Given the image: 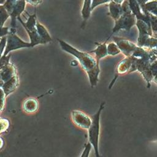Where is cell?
<instances>
[{"instance_id": "obj_1", "label": "cell", "mask_w": 157, "mask_h": 157, "mask_svg": "<svg viewBox=\"0 0 157 157\" xmlns=\"http://www.w3.org/2000/svg\"><path fill=\"white\" fill-rule=\"evenodd\" d=\"M58 41L63 50L71 54L78 59L82 67L87 74L91 88L96 86L101 72L99 63L88 53L80 52L63 40L58 39Z\"/></svg>"}, {"instance_id": "obj_2", "label": "cell", "mask_w": 157, "mask_h": 157, "mask_svg": "<svg viewBox=\"0 0 157 157\" xmlns=\"http://www.w3.org/2000/svg\"><path fill=\"white\" fill-rule=\"evenodd\" d=\"M7 36L6 45L2 54L3 56L9 55L11 52L25 48L33 47L30 42H25L16 33L9 32Z\"/></svg>"}, {"instance_id": "obj_3", "label": "cell", "mask_w": 157, "mask_h": 157, "mask_svg": "<svg viewBox=\"0 0 157 157\" xmlns=\"http://www.w3.org/2000/svg\"><path fill=\"white\" fill-rule=\"evenodd\" d=\"M71 118L77 126L86 130L89 129L92 123V119L87 114L80 110H72Z\"/></svg>"}, {"instance_id": "obj_4", "label": "cell", "mask_w": 157, "mask_h": 157, "mask_svg": "<svg viewBox=\"0 0 157 157\" xmlns=\"http://www.w3.org/2000/svg\"><path fill=\"white\" fill-rule=\"evenodd\" d=\"M25 0H17L13 5L9 15L10 18V27L11 28H17V20L18 17L25 11L26 7Z\"/></svg>"}, {"instance_id": "obj_5", "label": "cell", "mask_w": 157, "mask_h": 157, "mask_svg": "<svg viewBox=\"0 0 157 157\" xmlns=\"http://www.w3.org/2000/svg\"><path fill=\"white\" fill-rule=\"evenodd\" d=\"M26 14L28 15V18L26 20V21H23L22 19L21 18V17H18L17 18V20L20 21L21 25L23 26L26 31H34L36 30V23H37V14H36V10L35 9L34 12L33 14L30 15L27 12H26Z\"/></svg>"}, {"instance_id": "obj_6", "label": "cell", "mask_w": 157, "mask_h": 157, "mask_svg": "<svg viewBox=\"0 0 157 157\" xmlns=\"http://www.w3.org/2000/svg\"><path fill=\"white\" fill-rule=\"evenodd\" d=\"M118 39L119 40L116 39V42L120 51H121L126 56H132L136 48V45L129 40L120 38Z\"/></svg>"}, {"instance_id": "obj_7", "label": "cell", "mask_w": 157, "mask_h": 157, "mask_svg": "<svg viewBox=\"0 0 157 157\" xmlns=\"http://www.w3.org/2000/svg\"><path fill=\"white\" fill-rule=\"evenodd\" d=\"M19 85V78L18 74L14 75L11 78L5 82L2 86L6 97L14 92Z\"/></svg>"}, {"instance_id": "obj_8", "label": "cell", "mask_w": 157, "mask_h": 157, "mask_svg": "<svg viewBox=\"0 0 157 157\" xmlns=\"http://www.w3.org/2000/svg\"><path fill=\"white\" fill-rule=\"evenodd\" d=\"M22 109L26 113H34L39 109L38 101L34 98H28L23 101L22 104Z\"/></svg>"}, {"instance_id": "obj_9", "label": "cell", "mask_w": 157, "mask_h": 157, "mask_svg": "<svg viewBox=\"0 0 157 157\" xmlns=\"http://www.w3.org/2000/svg\"><path fill=\"white\" fill-rule=\"evenodd\" d=\"M17 74V68L15 66L10 62L8 64L0 69V76L4 82L7 81Z\"/></svg>"}, {"instance_id": "obj_10", "label": "cell", "mask_w": 157, "mask_h": 157, "mask_svg": "<svg viewBox=\"0 0 157 157\" xmlns=\"http://www.w3.org/2000/svg\"><path fill=\"white\" fill-rule=\"evenodd\" d=\"M36 30L42 41V44H45L52 40V37L50 35L47 28L43 25H42L38 20H37L36 23Z\"/></svg>"}, {"instance_id": "obj_11", "label": "cell", "mask_w": 157, "mask_h": 157, "mask_svg": "<svg viewBox=\"0 0 157 157\" xmlns=\"http://www.w3.org/2000/svg\"><path fill=\"white\" fill-rule=\"evenodd\" d=\"M109 9L111 16L115 20H118L123 13V9L121 4L115 3L112 1H110L109 4Z\"/></svg>"}, {"instance_id": "obj_12", "label": "cell", "mask_w": 157, "mask_h": 157, "mask_svg": "<svg viewBox=\"0 0 157 157\" xmlns=\"http://www.w3.org/2000/svg\"><path fill=\"white\" fill-rule=\"evenodd\" d=\"M105 43H106V42H104V44L98 45L97 48L95 50L91 52V53H94L95 54V56H96L95 58L98 63H99V60L101 58L105 57V56H107L108 55L107 48Z\"/></svg>"}, {"instance_id": "obj_13", "label": "cell", "mask_w": 157, "mask_h": 157, "mask_svg": "<svg viewBox=\"0 0 157 157\" xmlns=\"http://www.w3.org/2000/svg\"><path fill=\"white\" fill-rule=\"evenodd\" d=\"M91 12V0H84L82 14L84 20H86L90 15Z\"/></svg>"}, {"instance_id": "obj_14", "label": "cell", "mask_w": 157, "mask_h": 157, "mask_svg": "<svg viewBox=\"0 0 157 157\" xmlns=\"http://www.w3.org/2000/svg\"><path fill=\"white\" fill-rule=\"evenodd\" d=\"M10 17V15L3 6L0 5V28L4 27V25L7 20Z\"/></svg>"}, {"instance_id": "obj_15", "label": "cell", "mask_w": 157, "mask_h": 157, "mask_svg": "<svg viewBox=\"0 0 157 157\" xmlns=\"http://www.w3.org/2000/svg\"><path fill=\"white\" fill-rule=\"evenodd\" d=\"M10 126V121L6 118L0 117V134L8 130Z\"/></svg>"}, {"instance_id": "obj_16", "label": "cell", "mask_w": 157, "mask_h": 157, "mask_svg": "<svg viewBox=\"0 0 157 157\" xmlns=\"http://www.w3.org/2000/svg\"><path fill=\"white\" fill-rule=\"evenodd\" d=\"M107 53L110 55H117L120 53V50L119 49L117 45L114 43H110L107 46Z\"/></svg>"}, {"instance_id": "obj_17", "label": "cell", "mask_w": 157, "mask_h": 157, "mask_svg": "<svg viewBox=\"0 0 157 157\" xmlns=\"http://www.w3.org/2000/svg\"><path fill=\"white\" fill-rule=\"evenodd\" d=\"M6 98V96L3 90L2 89V88H0V113L3 112L5 108Z\"/></svg>"}, {"instance_id": "obj_18", "label": "cell", "mask_w": 157, "mask_h": 157, "mask_svg": "<svg viewBox=\"0 0 157 157\" xmlns=\"http://www.w3.org/2000/svg\"><path fill=\"white\" fill-rule=\"evenodd\" d=\"M92 147H93L90 142H88L86 144H85L84 148L80 157H89Z\"/></svg>"}, {"instance_id": "obj_19", "label": "cell", "mask_w": 157, "mask_h": 157, "mask_svg": "<svg viewBox=\"0 0 157 157\" xmlns=\"http://www.w3.org/2000/svg\"><path fill=\"white\" fill-rule=\"evenodd\" d=\"M10 56L11 55L10 53L6 56L2 55V56L0 58V69L3 67L4 66H5L6 65L10 63Z\"/></svg>"}, {"instance_id": "obj_20", "label": "cell", "mask_w": 157, "mask_h": 157, "mask_svg": "<svg viewBox=\"0 0 157 157\" xmlns=\"http://www.w3.org/2000/svg\"><path fill=\"white\" fill-rule=\"evenodd\" d=\"M17 0H6L3 4V6L5 7V9L7 10L9 13H10L13 5L15 4Z\"/></svg>"}, {"instance_id": "obj_21", "label": "cell", "mask_w": 157, "mask_h": 157, "mask_svg": "<svg viewBox=\"0 0 157 157\" xmlns=\"http://www.w3.org/2000/svg\"><path fill=\"white\" fill-rule=\"evenodd\" d=\"M112 0H93L91 2V10L96 6L99 4L110 2Z\"/></svg>"}, {"instance_id": "obj_22", "label": "cell", "mask_w": 157, "mask_h": 157, "mask_svg": "<svg viewBox=\"0 0 157 157\" xmlns=\"http://www.w3.org/2000/svg\"><path fill=\"white\" fill-rule=\"evenodd\" d=\"M0 40V52L3 54L6 45V42H7V36H4L2 37Z\"/></svg>"}, {"instance_id": "obj_23", "label": "cell", "mask_w": 157, "mask_h": 157, "mask_svg": "<svg viewBox=\"0 0 157 157\" xmlns=\"http://www.w3.org/2000/svg\"><path fill=\"white\" fill-rule=\"evenodd\" d=\"M9 32V28L4 27V26L2 28H0V39L4 36H7Z\"/></svg>"}, {"instance_id": "obj_24", "label": "cell", "mask_w": 157, "mask_h": 157, "mask_svg": "<svg viewBox=\"0 0 157 157\" xmlns=\"http://www.w3.org/2000/svg\"><path fill=\"white\" fill-rule=\"evenodd\" d=\"M26 2H28L33 6H37L42 3V0H25Z\"/></svg>"}, {"instance_id": "obj_25", "label": "cell", "mask_w": 157, "mask_h": 157, "mask_svg": "<svg viewBox=\"0 0 157 157\" xmlns=\"http://www.w3.org/2000/svg\"><path fill=\"white\" fill-rule=\"evenodd\" d=\"M4 139L1 136H0V150L4 147Z\"/></svg>"}, {"instance_id": "obj_26", "label": "cell", "mask_w": 157, "mask_h": 157, "mask_svg": "<svg viewBox=\"0 0 157 157\" xmlns=\"http://www.w3.org/2000/svg\"><path fill=\"white\" fill-rule=\"evenodd\" d=\"M94 151L95 157H102V156L100 155L99 150H94Z\"/></svg>"}, {"instance_id": "obj_27", "label": "cell", "mask_w": 157, "mask_h": 157, "mask_svg": "<svg viewBox=\"0 0 157 157\" xmlns=\"http://www.w3.org/2000/svg\"><path fill=\"white\" fill-rule=\"evenodd\" d=\"M112 1H113L114 2L119 4H121L123 2H124V0H112Z\"/></svg>"}, {"instance_id": "obj_28", "label": "cell", "mask_w": 157, "mask_h": 157, "mask_svg": "<svg viewBox=\"0 0 157 157\" xmlns=\"http://www.w3.org/2000/svg\"><path fill=\"white\" fill-rule=\"evenodd\" d=\"M4 81L2 80V78L1 77V76H0V88H2V85H3V84H4Z\"/></svg>"}, {"instance_id": "obj_29", "label": "cell", "mask_w": 157, "mask_h": 157, "mask_svg": "<svg viewBox=\"0 0 157 157\" xmlns=\"http://www.w3.org/2000/svg\"><path fill=\"white\" fill-rule=\"evenodd\" d=\"M6 0H0V5H3Z\"/></svg>"}, {"instance_id": "obj_30", "label": "cell", "mask_w": 157, "mask_h": 157, "mask_svg": "<svg viewBox=\"0 0 157 157\" xmlns=\"http://www.w3.org/2000/svg\"><path fill=\"white\" fill-rule=\"evenodd\" d=\"M2 53L0 52V58H1V57L2 56Z\"/></svg>"}]
</instances>
